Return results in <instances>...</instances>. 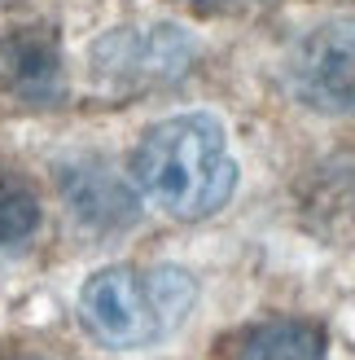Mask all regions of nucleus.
<instances>
[{"instance_id": "9b49d317", "label": "nucleus", "mask_w": 355, "mask_h": 360, "mask_svg": "<svg viewBox=\"0 0 355 360\" xmlns=\"http://www.w3.org/2000/svg\"><path fill=\"white\" fill-rule=\"evenodd\" d=\"M338 5H355V0H338Z\"/></svg>"}, {"instance_id": "39448f33", "label": "nucleus", "mask_w": 355, "mask_h": 360, "mask_svg": "<svg viewBox=\"0 0 355 360\" xmlns=\"http://www.w3.org/2000/svg\"><path fill=\"white\" fill-rule=\"evenodd\" d=\"M0 93L22 105H58L66 97L62 40L53 27H18L0 35Z\"/></svg>"}, {"instance_id": "9d476101", "label": "nucleus", "mask_w": 355, "mask_h": 360, "mask_svg": "<svg viewBox=\"0 0 355 360\" xmlns=\"http://www.w3.org/2000/svg\"><path fill=\"white\" fill-rule=\"evenodd\" d=\"M9 360H40V356H9Z\"/></svg>"}, {"instance_id": "f257e3e1", "label": "nucleus", "mask_w": 355, "mask_h": 360, "mask_svg": "<svg viewBox=\"0 0 355 360\" xmlns=\"http://www.w3.org/2000/svg\"><path fill=\"white\" fill-rule=\"evenodd\" d=\"M136 189L171 220H206L237 189V158L220 119L171 115L140 136L132 154Z\"/></svg>"}, {"instance_id": "7ed1b4c3", "label": "nucleus", "mask_w": 355, "mask_h": 360, "mask_svg": "<svg viewBox=\"0 0 355 360\" xmlns=\"http://www.w3.org/2000/svg\"><path fill=\"white\" fill-rule=\"evenodd\" d=\"M286 84L294 101L316 115H355V18H338L307 31L286 58Z\"/></svg>"}, {"instance_id": "423d86ee", "label": "nucleus", "mask_w": 355, "mask_h": 360, "mask_svg": "<svg viewBox=\"0 0 355 360\" xmlns=\"http://www.w3.org/2000/svg\"><path fill=\"white\" fill-rule=\"evenodd\" d=\"M228 360H329L325 330L303 316H272L233 338Z\"/></svg>"}, {"instance_id": "1a4fd4ad", "label": "nucleus", "mask_w": 355, "mask_h": 360, "mask_svg": "<svg viewBox=\"0 0 355 360\" xmlns=\"http://www.w3.org/2000/svg\"><path fill=\"white\" fill-rule=\"evenodd\" d=\"M171 5L202 13V18H228V13H241L246 5H255V0H171Z\"/></svg>"}, {"instance_id": "f03ea898", "label": "nucleus", "mask_w": 355, "mask_h": 360, "mask_svg": "<svg viewBox=\"0 0 355 360\" xmlns=\"http://www.w3.org/2000/svg\"><path fill=\"white\" fill-rule=\"evenodd\" d=\"M193 308L185 268H105L79 290V316L101 347L140 352L180 330Z\"/></svg>"}, {"instance_id": "0eeeda50", "label": "nucleus", "mask_w": 355, "mask_h": 360, "mask_svg": "<svg viewBox=\"0 0 355 360\" xmlns=\"http://www.w3.org/2000/svg\"><path fill=\"white\" fill-rule=\"evenodd\" d=\"M62 189H66L70 211H75L79 220L97 224V229H119V224L136 220L132 189L105 167H70L62 176Z\"/></svg>"}, {"instance_id": "6e6552de", "label": "nucleus", "mask_w": 355, "mask_h": 360, "mask_svg": "<svg viewBox=\"0 0 355 360\" xmlns=\"http://www.w3.org/2000/svg\"><path fill=\"white\" fill-rule=\"evenodd\" d=\"M40 229V202L35 193L13 176H0V250L22 246Z\"/></svg>"}, {"instance_id": "f8f14e48", "label": "nucleus", "mask_w": 355, "mask_h": 360, "mask_svg": "<svg viewBox=\"0 0 355 360\" xmlns=\"http://www.w3.org/2000/svg\"><path fill=\"white\" fill-rule=\"evenodd\" d=\"M0 5H13V0H0Z\"/></svg>"}, {"instance_id": "20e7f679", "label": "nucleus", "mask_w": 355, "mask_h": 360, "mask_svg": "<svg viewBox=\"0 0 355 360\" xmlns=\"http://www.w3.org/2000/svg\"><path fill=\"white\" fill-rule=\"evenodd\" d=\"M97 75L123 88H154L189 75L193 40L180 27H119L93 49Z\"/></svg>"}]
</instances>
